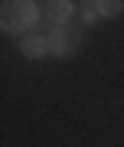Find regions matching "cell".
<instances>
[{"label":"cell","instance_id":"5b68a950","mask_svg":"<svg viewBox=\"0 0 124 147\" xmlns=\"http://www.w3.org/2000/svg\"><path fill=\"white\" fill-rule=\"evenodd\" d=\"M98 13L101 16H118L121 13V0H98Z\"/></svg>","mask_w":124,"mask_h":147},{"label":"cell","instance_id":"8992f818","mask_svg":"<svg viewBox=\"0 0 124 147\" xmlns=\"http://www.w3.org/2000/svg\"><path fill=\"white\" fill-rule=\"evenodd\" d=\"M95 16H98V0H88L82 7V20L85 23H95Z\"/></svg>","mask_w":124,"mask_h":147},{"label":"cell","instance_id":"3957f363","mask_svg":"<svg viewBox=\"0 0 124 147\" xmlns=\"http://www.w3.org/2000/svg\"><path fill=\"white\" fill-rule=\"evenodd\" d=\"M49 33H52V30H46V26H39V30L26 33V36L20 39V49H23V56H30V59L42 56V53L49 49Z\"/></svg>","mask_w":124,"mask_h":147},{"label":"cell","instance_id":"7a4b0ae2","mask_svg":"<svg viewBox=\"0 0 124 147\" xmlns=\"http://www.w3.org/2000/svg\"><path fill=\"white\" fill-rule=\"evenodd\" d=\"M78 46H82V33L75 26H69V23H62V26H56L49 33V49L56 56H72Z\"/></svg>","mask_w":124,"mask_h":147},{"label":"cell","instance_id":"277c9868","mask_svg":"<svg viewBox=\"0 0 124 147\" xmlns=\"http://www.w3.org/2000/svg\"><path fill=\"white\" fill-rule=\"evenodd\" d=\"M46 16H49V20H56V23H65L69 16H72V0H49Z\"/></svg>","mask_w":124,"mask_h":147},{"label":"cell","instance_id":"6da1fadb","mask_svg":"<svg viewBox=\"0 0 124 147\" xmlns=\"http://www.w3.org/2000/svg\"><path fill=\"white\" fill-rule=\"evenodd\" d=\"M0 20H3V30L23 33V30H30L36 23V7H33V0H7Z\"/></svg>","mask_w":124,"mask_h":147}]
</instances>
